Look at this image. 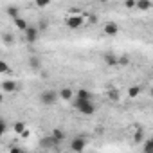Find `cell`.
Wrapping results in <instances>:
<instances>
[{
	"mask_svg": "<svg viewBox=\"0 0 153 153\" xmlns=\"http://www.w3.org/2000/svg\"><path fill=\"white\" fill-rule=\"evenodd\" d=\"M7 131V121L2 119V123H0V133H6Z\"/></svg>",
	"mask_w": 153,
	"mask_h": 153,
	"instance_id": "obj_24",
	"label": "cell"
},
{
	"mask_svg": "<svg viewBox=\"0 0 153 153\" xmlns=\"http://www.w3.org/2000/svg\"><path fill=\"white\" fill-rule=\"evenodd\" d=\"M137 7H139L140 11H148V9L151 7V2H149V0H139V2H137Z\"/></svg>",
	"mask_w": 153,
	"mask_h": 153,
	"instance_id": "obj_17",
	"label": "cell"
},
{
	"mask_svg": "<svg viewBox=\"0 0 153 153\" xmlns=\"http://www.w3.org/2000/svg\"><path fill=\"white\" fill-rule=\"evenodd\" d=\"M140 140H142V131L139 130V131L135 133V142H140Z\"/></svg>",
	"mask_w": 153,
	"mask_h": 153,
	"instance_id": "obj_27",
	"label": "cell"
},
{
	"mask_svg": "<svg viewBox=\"0 0 153 153\" xmlns=\"http://www.w3.org/2000/svg\"><path fill=\"white\" fill-rule=\"evenodd\" d=\"M27 65H29V68H33V70H40V68H42V59H40L38 56H29Z\"/></svg>",
	"mask_w": 153,
	"mask_h": 153,
	"instance_id": "obj_10",
	"label": "cell"
},
{
	"mask_svg": "<svg viewBox=\"0 0 153 153\" xmlns=\"http://www.w3.org/2000/svg\"><path fill=\"white\" fill-rule=\"evenodd\" d=\"M103 59H105V63L110 65V67L119 65V56H115V54H112V52H106V54L103 56Z\"/></svg>",
	"mask_w": 153,
	"mask_h": 153,
	"instance_id": "obj_9",
	"label": "cell"
},
{
	"mask_svg": "<svg viewBox=\"0 0 153 153\" xmlns=\"http://www.w3.org/2000/svg\"><path fill=\"white\" fill-rule=\"evenodd\" d=\"M0 72H4V74H7L9 72V67H7V63L2 59V61H0Z\"/></svg>",
	"mask_w": 153,
	"mask_h": 153,
	"instance_id": "obj_22",
	"label": "cell"
},
{
	"mask_svg": "<svg viewBox=\"0 0 153 153\" xmlns=\"http://www.w3.org/2000/svg\"><path fill=\"white\" fill-rule=\"evenodd\" d=\"M11 153H22V149L20 148H11Z\"/></svg>",
	"mask_w": 153,
	"mask_h": 153,
	"instance_id": "obj_29",
	"label": "cell"
},
{
	"mask_svg": "<svg viewBox=\"0 0 153 153\" xmlns=\"http://www.w3.org/2000/svg\"><path fill=\"white\" fill-rule=\"evenodd\" d=\"M149 94H151V97H153V87H151V90H149Z\"/></svg>",
	"mask_w": 153,
	"mask_h": 153,
	"instance_id": "obj_30",
	"label": "cell"
},
{
	"mask_svg": "<svg viewBox=\"0 0 153 153\" xmlns=\"http://www.w3.org/2000/svg\"><path fill=\"white\" fill-rule=\"evenodd\" d=\"M36 27H38V31H45V29L49 27V20H47V18H40Z\"/></svg>",
	"mask_w": 153,
	"mask_h": 153,
	"instance_id": "obj_19",
	"label": "cell"
},
{
	"mask_svg": "<svg viewBox=\"0 0 153 153\" xmlns=\"http://www.w3.org/2000/svg\"><path fill=\"white\" fill-rule=\"evenodd\" d=\"M103 31H105V34H108V36H115V34L119 33V25H117L115 22H108V24H105Z\"/></svg>",
	"mask_w": 153,
	"mask_h": 153,
	"instance_id": "obj_7",
	"label": "cell"
},
{
	"mask_svg": "<svg viewBox=\"0 0 153 153\" xmlns=\"http://www.w3.org/2000/svg\"><path fill=\"white\" fill-rule=\"evenodd\" d=\"M142 153H153V139L142 142Z\"/></svg>",
	"mask_w": 153,
	"mask_h": 153,
	"instance_id": "obj_15",
	"label": "cell"
},
{
	"mask_svg": "<svg viewBox=\"0 0 153 153\" xmlns=\"http://www.w3.org/2000/svg\"><path fill=\"white\" fill-rule=\"evenodd\" d=\"M76 97L78 99H83V101H92V92L87 90V88H79L76 92Z\"/></svg>",
	"mask_w": 153,
	"mask_h": 153,
	"instance_id": "obj_11",
	"label": "cell"
},
{
	"mask_svg": "<svg viewBox=\"0 0 153 153\" xmlns=\"http://www.w3.org/2000/svg\"><path fill=\"white\" fill-rule=\"evenodd\" d=\"M108 97H110L112 101H119V92H117V90H110Z\"/></svg>",
	"mask_w": 153,
	"mask_h": 153,
	"instance_id": "obj_23",
	"label": "cell"
},
{
	"mask_svg": "<svg viewBox=\"0 0 153 153\" xmlns=\"http://www.w3.org/2000/svg\"><path fill=\"white\" fill-rule=\"evenodd\" d=\"M124 6H126L128 9H131V7H137V2H135V0H126Z\"/></svg>",
	"mask_w": 153,
	"mask_h": 153,
	"instance_id": "obj_25",
	"label": "cell"
},
{
	"mask_svg": "<svg viewBox=\"0 0 153 153\" xmlns=\"http://www.w3.org/2000/svg\"><path fill=\"white\" fill-rule=\"evenodd\" d=\"M70 105L78 110L79 114H83V115H94V112H96V106H94L92 101H83V99L74 97V99L70 101Z\"/></svg>",
	"mask_w": 153,
	"mask_h": 153,
	"instance_id": "obj_1",
	"label": "cell"
},
{
	"mask_svg": "<svg viewBox=\"0 0 153 153\" xmlns=\"http://www.w3.org/2000/svg\"><path fill=\"white\" fill-rule=\"evenodd\" d=\"M2 40H4V43H6V45H13V43H15V36H13V34H9V33H6V34L2 36Z\"/></svg>",
	"mask_w": 153,
	"mask_h": 153,
	"instance_id": "obj_20",
	"label": "cell"
},
{
	"mask_svg": "<svg viewBox=\"0 0 153 153\" xmlns=\"http://www.w3.org/2000/svg\"><path fill=\"white\" fill-rule=\"evenodd\" d=\"M15 27H16V29H20V31H24V33H25V31H27V29H29V24H27V22H25V20H24V18H16V20H15Z\"/></svg>",
	"mask_w": 153,
	"mask_h": 153,
	"instance_id": "obj_12",
	"label": "cell"
},
{
	"mask_svg": "<svg viewBox=\"0 0 153 153\" xmlns=\"http://www.w3.org/2000/svg\"><path fill=\"white\" fill-rule=\"evenodd\" d=\"M24 34H25V42L27 43H36L38 42V36H40V31H38L36 25H29V29Z\"/></svg>",
	"mask_w": 153,
	"mask_h": 153,
	"instance_id": "obj_4",
	"label": "cell"
},
{
	"mask_svg": "<svg viewBox=\"0 0 153 153\" xmlns=\"http://www.w3.org/2000/svg\"><path fill=\"white\" fill-rule=\"evenodd\" d=\"M139 94H140V87H139V85H133V87L128 88V96H130V97H137Z\"/></svg>",
	"mask_w": 153,
	"mask_h": 153,
	"instance_id": "obj_18",
	"label": "cell"
},
{
	"mask_svg": "<svg viewBox=\"0 0 153 153\" xmlns=\"http://www.w3.org/2000/svg\"><path fill=\"white\" fill-rule=\"evenodd\" d=\"M40 103L42 105H45V106H52V105H56L58 103V99H59V94L58 92H54V90H43L42 94H40Z\"/></svg>",
	"mask_w": 153,
	"mask_h": 153,
	"instance_id": "obj_2",
	"label": "cell"
},
{
	"mask_svg": "<svg viewBox=\"0 0 153 153\" xmlns=\"http://www.w3.org/2000/svg\"><path fill=\"white\" fill-rule=\"evenodd\" d=\"M51 135H52V137H54L56 140H59V142H61V140L65 139V131H63V128H54Z\"/></svg>",
	"mask_w": 153,
	"mask_h": 153,
	"instance_id": "obj_14",
	"label": "cell"
},
{
	"mask_svg": "<svg viewBox=\"0 0 153 153\" xmlns=\"http://www.w3.org/2000/svg\"><path fill=\"white\" fill-rule=\"evenodd\" d=\"M76 97V94L72 92V88H68V87H63L61 90H59V99H63V101H72Z\"/></svg>",
	"mask_w": 153,
	"mask_h": 153,
	"instance_id": "obj_8",
	"label": "cell"
},
{
	"mask_svg": "<svg viewBox=\"0 0 153 153\" xmlns=\"http://www.w3.org/2000/svg\"><path fill=\"white\" fill-rule=\"evenodd\" d=\"M36 6L38 7H45V6H49V2L47 0H40V2H36Z\"/></svg>",
	"mask_w": 153,
	"mask_h": 153,
	"instance_id": "obj_28",
	"label": "cell"
},
{
	"mask_svg": "<svg viewBox=\"0 0 153 153\" xmlns=\"http://www.w3.org/2000/svg\"><path fill=\"white\" fill-rule=\"evenodd\" d=\"M6 11H7V15H9L13 20L20 18V16H18V7H16V6H7V9H6Z\"/></svg>",
	"mask_w": 153,
	"mask_h": 153,
	"instance_id": "obj_16",
	"label": "cell"
},
{
	"mask_svg": "<svg viewBox=\"0 0 153 153\" xmlns=\"http://www.w3.org/2000/svg\"><path fill=\"white\" fill-rule=\"evenodd\" d=\"M67 25H68V29H79V27L83 25V18L78 16V15L68 16V18H67Z\"/></svg>",
	"mask_w": 153,
	"mask_h": 153,
	"instance_id": "obj_6",
	"label": "cell"
},
{
	"mask_svg": "<svg viewBox=\"0 0 153 153\" xmlns=\"http://www.w3.org/2000/svg\"><path fill=\"white\" fill-rule=\"evenodd\" d=\"M2 90L4 92H15L16 90V83L15 81H4L2 83Z\"/></svg>",
	"mask_w": 153,
	"mask_h": 153,
	"instance_id": "obj_13",
	"label": "cell"
},
{
	"mask_svg": "<svg viewBox=\"0 0 153 153\" xmlns=\"http://www.w3.org/2000/svg\"><path fill=\"white\" fill-rule=\"evenodd\" d=\"M58 146H59V140H56L52 135H47L40 140V148H43V149H52V148H58Z\"/></svg>",
	"mask_w": 153,
	"mask_h": 153,
	"instance_id": "obj_5",
	"label": "cell"
},
{
	"mask_svg": "<svg viewBox=\"0 0 153 153\" xmlns=\"http://www.w3.org/2000/svg\"><path fill=\"white\" fill-rule=\"evenodd\" d=\"M128 63H130L128 56H119V65H128Z\"/></svg>",
	"mask_w": 153,
	"mask_h": 153,
	"instance_id": "obj_26",
	"label": "cell"
},
{
	"mask_svg": "<svg viewBox=\"0 0 153 153\" xmlns=\"http://www.w3.org/2000/svg\"><path fill=\"white\" fill-rule=\"evenodd\" d=\"M13 128H15V131H16V133H22V135L25 133V124H24V123H15V126H13Z\"/></svg>",
	"mask_w": 153,
	"mask_h": 153,
	"instance_id": "obj_21",
	"label": "cell"
},
{
	"mask_svg": "<svg viewBox=\"0 0 153 153\" xmlns=\"http://www.w3.org/2000/svg\"><path fill=\"white\" fill-rule=\"evenodd\" d=\"M87 148V139L85 137H74L70 142V151L74 153H83Z\"/></svg>",
	"mask_w": 153,
	"mask_h": 153,
	"instance_id": "obj_3",
	"label": "cell"
}]
</instances>
